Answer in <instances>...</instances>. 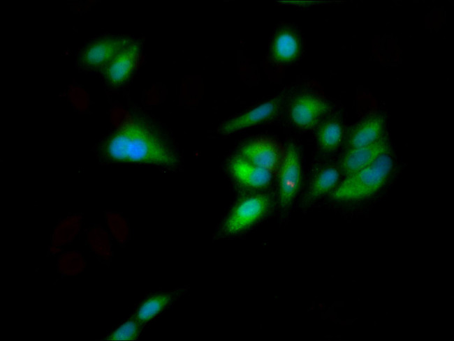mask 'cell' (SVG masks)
<instances>
[{
  "mask_svg": "<svg viewBox=\"0 0 454 341\" xmlns=\"http://www.w3.org/2000/svg\"><path fill=\"white\" fill-rule=\"evenodd\" d=\"M284 100L279 95L265 101L246 112L223 123L219 132L223 135H230L244 128L254 126L273 119L279 113Z\"/></svg>",
  "mask_w": 454,
  "mask_h": 341,
  "instance_id": "obj_9",
  "label": "cell"
},
{
  "mask_svg": "<svg viewBox=\"0 0 454 341\" xmlns=\"http://www.w3.org/2000/svg\"><path fill=\"white\" fill-rule=\"evenodd\" d=\"M108 226L115 239L120 243L126 241L129 229L126 219L119 213L108 211L106 213Z\"/></svg>",
  "mask_w": 454,
  "mask_h": 341,
  "instance_id": "obj_20",
  "label": "cell"
},
{
  "mask_svg": "<svg viewBox=\"0 0 454 341\" xmlns=\"http://www.w3.org/2000/svg\"><path fill=\"white\" fill-rule=\"evenodd\" d=\"M230 171L234 179L241 185L253 189L268 186L272 174L257 166L240 156H235L230 162Z\"/></svg>",
  "mask_w": 454,
  "mask_h": 341,
  "instance_id": "obj_13",
  "label": "cell"
},
{
  "mask_svg": "<svg viewBox=\"0 0 454 341\" xmlns=\"http://www.w3.org/2000/svg\"><path fill=\"white\" fill-rule=\"evenodd\" d=\"M316 140L319 148L325 152L338 149L344 138V128L337 118H325L316 128Z\"/></svg>",
  "mask_w": 454,
  "mask_h": 341,
  "instance_id": "obj_14",
  "label": "cell"
},
{
  "mask_svg": "<svg viewBox=\"0 0 454 341\" xmlns=\"http://www.w3.org/2000/svg\"><path fill=\"white\" fill-rule=\"evenodd\" d=\"M172 296L168 294H159L145 301L135 314L136 318L141 324L154 318L163 310L171 302Z\"/></svg>",
  "mask_w": 454,
  "mask_h": 341,
  "instance_id": "obj_17",
  "label": "cell"
},
{
  "mask_svg": "<svg viewBox=\"0 0 454 341\" xmlns=\"http://www.w3.org/2000/svg\"><path fill=\"white\" fill-rule=\"evenodd\" d=\"M87 241L92 250L98 255L106 259L112 256L108 234L101 227L92 228L88 232Z\"/></svg>",
  "mask_w": 454,
  "mask_h": 341,
  "instance_id": "obj_18",
  "label": "cell"
},
{
  "mask_svg": "<svg viewBox=\"0 0 454 341\" xmlns=\"http://www.w3.org/2000/svg\"><path fill=\"white\" fill-rule=\"evenodd\" d=\"M108 156L122 162L173 165L177 159L152 132L136 123L131 129L117 132L106 146Z\"/></svg>",
  "mask_w": 454,
  "mask_h": 341,
  "instance_id": "obj_1",
  "label": "cell"
},
{
  "mask_svg": "<svg viewBox=\"0 0 454 341\" xmlns=\"http://www.w3.org/2000/svg\"><path fill=\"white\" fill-rule=\"evenodd\" d=\"M394 160L388 151L367 167L346 176L332 191L336 200H356L372 195L387 181L393 169Z\"/></svg>",
  "mask_w": 454,
  "mask_h": 341,
  "instance_id": "obj_3",
  "label": "cell"
},
{
  "mask_svg": "<svg viewBox=\"0 0 454 341\" xmlns=\"http://www.w3.org/2000/svg\"><path fill=\"white\" fill-rule=\"evenodd\" d=\"M385 126L386 117L381 113L365 117L349 131L346 141L348 149L368 145L378 141L385 135Z\"/></svg>",
  "mask_w": 454,
  "mask_h": 341,
  "instance_id": "obj_12",
  "label": "cell"
},
{
  "mask_svg": "<svg viewBox=\"0 0 454 341\" xmlns=\"http://www.w3.org/2000/svg\"><path fill=\"white\" fill-rule=\"evenodd\" d=\"M271 206L268 195H256L242 199L233 208L224 224L227 234L242 232L261 218Z\"/></svg>",
  "mask_w": 454,
  "mask_h": 341,
  "instance_id": "obj_6",
  "label": "cell"
},
{
  "mask_svg": "<svg viewBox=\"0 0 454 341\" xmlns=\"http://www.w3.org/2000/svg\"><path fill=\"white\" fill-rule=\"evenodd\" d=\"M111 120L117 132H124L133 128L136 122L126 110L117 108L111 113Z\"/></svg>",
  "mask_w": 454,
  "mask_h": 341,
  "instance_id": "obj_22",
  "label": "cell"
},
{
  "mask_svg": "<svg viewBox=\"0 0 454 341\" xmlns=\"http://www.w3.org/2000/svg\"><path fill=\"white\" fill-rule=\"evenodd\" d=\"M132 41L127 38H111L100 40L90 45L83 52L82 63L89 68H103L122 50Z\"/></svg>",
  "mask_w": 454,
  "mask_h": 341,
  "instance_id": "obj_11",
  "label": "cell"
},
{
  "mask_svg": "<svg viewBox=\"0 0 454 341\" xmlns=\"http://www.w3.org/2000/svg\"><path fill=\"white\" fill-rule=\"evenodd\" d=\"M59 271L66 275H75L83 271L85 262L82 255L71 251L62 254L58 262Z\"/></svg>",
  "mask_w": 454,
  "mask_h": 341,
  "instance_id": "obj_19",
  "label": "cell"
},
{
  "mask_svg": "<svg viewBox=\"0 0 454 341\" xmlns=\"http://www.w3.org/2000/svg\"><path fill=\"white\" fill-rule=\"evenodd\" d=\"M142 325L136 318L131 319L117 329L112 332L108 337L109 340H135L141 331Z\"/></svg>",
  "mask_w": 454,
  "mask_h": 341,
  "instance_id": "obj_21",
  "label": "cell"
},
{
  "mask_svg": "<svg viewBox=\"0 0 454 341\" xmlns=\"http://www.w3.org/2000/svg\"><path fill=\"white\" fill-rule=\"evenodd\" d=\"M277 176L280 205L286 208L291 204L298 192L302 179L300 153L292 143L286 146V156Z\"/></svg>",
  "mask_w": 454,
  "mask_h": 341,
  "instance_id": "obj_7",
  "label": "cell"
},
{
  "mask_svg": "<svg viewBox=\"0 0 454 341\" xmlns=\"http://www.w3.org/2000/svg\"><path fill=\"white\" fill-rule=\"evenodd\" d=\"M339 179V172L334 167L321 169L314 176L309 187L307 200H314L335 188Z\"/></svg>",
  "mask_w": 454,
  "mask_h": 341,
  "instance_id": "obj_15",
  "label": "cell"
},
{
  "mask_svg": "<svg viewBox=\"0 0 454 341\" xmlns=\"http://www.w3.org/2000/svg\"><path fill=\"white\" fill-rule=\"evenodd\" d=\"M388 151H390V145L386 135L372 144L349 148L340 160V170L348 176L367 167Z\"/></svg>",
  "mask_w": 454,
  "mask_h": 341,
  "instance_id": "obj_10",
  "label": "cell"
},
{
  "mask_svg": "<svg viewBox=\"0 0 454 341\" xmlns=\"http://www.w3.org/2000/svg\"><path fill=\"white\" fill-rule=\"evenodd\" d=\"M241 156L273 175H278L286 156V146L272 137H256L241 149Z\"/></svg>",
  "mask_w": 454,
  "mask_h": 341,
  "instance_id": "obj_5",
  "label": "cell"
},
{
  "mask_svg": "<svg viewBox=\"0 0 454 341\" xmlns=\"http://www.w3.org/2000/svg\"><path fill=\"white\" fill-rule=\"evenodd\" d=\"M82 219L80 215H73L62 220L54 229L52 245L59 247L71 242L80 230Z\"/></svg>",
  "mask_w": 454,
  "mask_h": 341,
  "instance_id": "obj_16",
  "label": "cell"
},
{
  "mask_svg": "<svg viewBox=\"0 0 454 341\" xmlns=\"http://www.w3.org/2000/svg\"><path fill=\"white\" fill-rule=\"evenodd\" d=\"M332 107L324 91L315 80H307L297 86L288 105V116L298 130L315 129L332 112Z\"/></svg>",
  "mask_w": 454,
  "mask_h": 341,
  "instance_id": "obj_2",
  "label": "cell"
},
{
  "mask_svg": "<svg viewBox=\"0 0 454 341\" xmlns=\"http://www.w3.org/2000/svg\"><path fill=\"white\" fill-rule=\"evenodd\" d=\"M142 59L140 46L131 42L102 68L103 75L111 85L119 86L129 79Z\"/></svg>",
  "mask_w": 454,
  "mask_h": 341,
  "instance_id": "obj_8",
  "label": "cell"
},
{
  "mask_svg": "<svg viewBox=\"0 0 454 341\" xmlns=\"http://www.w3.org/2000/svg\"><path fill=\"white\" fill-rule=\"evenodd\" d=\"M301 53L302 42L298 33L291 28H281L274 33L270 42L267 57L268 68L279 74L295 62Z\"/></svg>",
  "mask_w": 454,
  "mask_h": 341,
  "instance_id": "obj_4",
  "label": "cell"
},
{
  "mask_svg": "<svg viewBox=\"0 0 454 341\" xmlns=\"http://www.w3.org/2000/svg\"><path fill=\"white\" fill-rule=\"evenodd\" d=\"M69 99L72 105L78 110L84 111L89 106V97L85 91L79 88H75L70 91Z\"/></svg>",
  "mask_w": 454,
  "mask_h": 341,
  "instance_id": "obj_23",
  "label": "cell"
}]
</instances>
